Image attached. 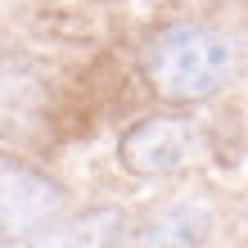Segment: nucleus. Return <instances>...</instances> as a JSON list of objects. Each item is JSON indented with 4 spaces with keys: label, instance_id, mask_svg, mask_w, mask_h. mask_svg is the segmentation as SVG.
Listing matches in <instances>:
<instances>
[{
    "label": "nucleus",
    "instance_id": "obj_5",
    "mask_svg": "<svg viewBox=\"0 0 248 248\" xmlns=\"http://www.w3.org/2000/svg\"><path fill=\"white\" fill-rule=\"evenodd\" d=\"M122 235V212L118 208H91L68 221H54L36 230L23 248H113Z\"/></svg>",
    "mask_w": 248,
    "mask_h": 248
},
{
    "label": "nucleus",
    "instance_id": "obj_6",
    "mask_svg": "<svg viewBox=\"0 0 248 248\" xmlns=\"http://www.w3.org/2000/svg\"><path fill=\"white\" fill-rule=\"evenodd\" d=\"M46 118V86L36 72H27L18 63H0V131H32Z\"/></svg>",
    "mask_w": 248,
    "mask_h": 248
},
{
    "label": "nucleus",
    "instance_id": "obj_4",
    "mask_svg": "<svg viewBox=\"0 0 248 248\" xmlns=\"http://www.w3.org/2000/svg\"><path fill=\"white\" fill-rule=\"evenodd\" d=\"M212 235V212L203 203H167L131 230L126 248H203Z\"/></svg>",
    "mask_w": 248,
    "mask_h": 248
},
{
    "label": "nucleus",
    "instance_id": "obj_3",
    "mask_svg": "<svg viewBox=\"0 0 248 248\" xmlns=\"http://www.w3.org/2000/svg\"><path fill=\"white\" fill-rule=\"evenodd\" d=\"M208 140H203L199 122L189 118H171V113H158V118H144L118 140V158L131 176H171V171L194 167Z\"/></svg>",
    "mask_w": 248,
    "mask_h": 248
},
{
    "label": "nucleus",
    "instance_id": "obj_1",
    "mask_svg": "<svg viewBox=\"0 0 248 248\" xmlns=\"http://www.w3.org/2000/svg\"><path fill=\"white\" fill-rule=\"evenodd\" d=\"M239 77V41L208 23H176L144 50V81L167 104H199Z\"/></svg>",
    "mask_w": 248,
    "mask_h": 248
},
{
    "label": "nucleus",
    "instance_id": "obj_2",
    "mask_svg": "<svg viewBox=\"0 0 248 248\" xmlns=\"http://www.w3.org/2000/svg\"><path fill=\"white\" fill-rule=\"evenodd\" d=\"M63 185L14 154H0V244H27L63 212Z\"/></svg>",
    "mask_w": 248,
    "mask_h": 248
}]
</instances>
